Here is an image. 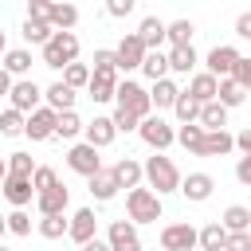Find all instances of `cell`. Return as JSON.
<instances>
[{"label":"cell","mask_w":251,"mask_h":251,"mask_svg":"<svg viewBox=\"0 0 251 251\" xmlns=\"http://www.w3.org/2000/svg\"><path fill=\"white\" fill-rule=\"evenodd\" d=\"M204 133H208V129H204L200 122H188V126H180V129H176V141H180L188 153H196V157H200V149H204Z\"/></svg>","instance_id":"4dcf8cb0"},{"label":"cell","mask_w":251,"mask_h":251,"mask_svg":"<svg viewBox=\"0 0 251 251\" xmlns=\"http://www.w3.org/2000/svg\"><path fill=\"white\" fill-rule=\"evenodd\" d=\"M196 47L192 43H184V47H169V75H196Z\"/></svg>","instance_id":"44dd1931"},{"label":"cell","mask_w":251,"mask_h":251,"mask_svg":"<svg viewBox=\"0 0 251 251\" xmlns=\"http://www.w3.org/2000/svg\"><path fill=\"white\" fill-rule=\"evenodd\" d=\"M82 137H86L94 149H106V145L118 137V126H114V118H94V122H86Z\"/></svg>","instance_id":"7402d4cb"},{"label":"cell","mask_w":251,"mask_h":251,"mask_svg":"<svg viewBox=\"0 0 251 251\" xmlns=\"http://www.w3.org/2000/svg\"><path fill=\"white\" fill-rule=\"evenodd\" d=\"M114 106H118V110H129V114H137L141 122L153 114V98H149V90H145L141 82H133V78H122V82H118Z\"/></svg>","instance_id":"277c9868"},{"label":"cell","mask_w":251,"mask_h":251,"mask_svg":"<svg viewBox=\"0 0 251 251\" xmlns=\"http://www.w3.org/2000/svg\"><path fill=\"white\" fill-rule=\"evenodd\" d=\"M106 243H110V251H141V239H137V224L133 220H110V227H106Z\"/></svg>","instance_id":"ba28073f"},{"label":"cell","mask_w":251,"mask_h":251,"mask_svg":"<svg viewBox=\"0 0 251 251\" xmlns=\"http://www.w3.org/2000/svg\"><path fill=\"white\" fill-rule=\"evenodd\" d=\"M8 106H16L20 114L39 110V106H43V90L35 86V78H16V86H12V94H8Z\"/></svg>","instance_id":"8fae6325"},{"label":"cell","mask_w":251,"mask_h":251,"mask_svg":"<svg viewBox=\"0 0 251 251\" xmlns=\"http://www.w3.org/2000/svg\"><path fill=\"white\" fill-rule=\"evenodd\" d=\"M137 35H141V43H145L149 51H161V43H169V24L157 20V16H145V20L137 24Z\"/></svg>","instance_id":"ac0fdd59"},{"label":"cell","mask_w":251,"mask_h":251,"mask_svg":"<svg viewBox=\"0 0 251 251\" xmlns=\"http://www.w3.org/2000/svg\"><path fill=\"white\" fill-rule=\"evenodd\" d=\"M141 75H145L149 82L169 78V55H165V51H149V55H145V63H141Z\"/></svg>","instance_id":"d6a6232c"},{"label":"cell","mask_w":251,"mask_h":251,"mask_svg":"<svg viewBox=\"0 0 251 251\" xmlns=\"http://www.w3.org/2000/svg\"><path fill=\"white\" fill-rule=\"evenodd\" d=\"M20 35H24L27 43H39V47H43V43L55 35V27H51L47 20H31V16H27V20H24V27H20Z\"/></svg>","instance_id":"1f68e13d"},{"label":"cell","mask_w":251,"mask_h":251,"mask_svg":"<svg viewBox=\"0 0 251 251\" xmlns=\"http://www.w3.org/2000/svg\"><path fill=\"white\" fill-rule=\"evenodd\" d=\"M90 196H94V200H102V204L118 196V180H114V169H106V165H102V169L90 176Z\"/></svg>","instance_id":"4316f807"},{"label":"cell","mask_w":251,"mask_h":251,"mask_svg":"<svg viewBox=\"0 0 251 251\" xmlns=\"http://www.w3.org/2000/svg\"><path fill=\"white\" fill-rule=\"evenodd\" d=\"M118 71H94L90 75V86H86V94H90V102H114V94H118Z\"/></svg>","instance_id":"9a60e30c"},{"label":"cell","mask_w":251,"mask_h":251,"mask_svg":"<svg viewBox=\"0 0 251 251\" xmlns=\"http://www.w3.org/2000/svg\"><path fill=\"white\" fill-rule=\"evenodd\" d=\"M4 51H8V39H4V31H0V59H4Z\"/></svg>","instance_id":"680465c9"},{"label":"cell","mask_w":251,"mask_h":251,"mask_svg":"<svg viewBox=\"0 0 251 251\" xmlns=\"http://www.w3.org/2000/svg\"><path fill=\"white\" fill-rule=\"evenodd\" d=\"M12 86H16V78H12V75L0 67V98H8V94H12Z\"/></svg>","instance_id":"db71d44e"},{"label":"cell","mask_w":251,"mask_h":251,"mask_svg":"<svg viewBox=\"0 0 251 251\" xmlns=\"http://www.w3.org/2000/svg\"><path fill=\"white\" fill-rule=\"evenodd\" d=\"M4 231H8V216H0V239H4Z\"/></svg>","instance_id":"6f0895ef"},{"label":"cell","mask_w":251,"mask_h":251,"mask_svg":"<svg viewBox=\"0 0 251 251\" xmlns=\"http://www.w3.org/2000/svg\"><path fill=\"white\" fill-rule=\"evenodd\" d=\"M216 102H220V106H227V110H235V106H243V102H247V90L227 75V78H220V94H216Z\"/></svg>","instance_id":"f1b7e54d"},{"label":"cell","mask_w":251,"mask_h":251,"mask_svg":"<svg viewBox=\"0 0 251 251\" xmlns=\"http://www.w3.org/2000/svg\"><path fill=\"white\" fill-rule=\"evenodd\" d=\"M78 251H110V243H106V239H90V243H82Z\"/></svg>","instance_id":"11a10c76"},{"label":"cell","mask_w":251,"mask_h":251,"mask_svg":"<svg viewBox=\"0 0 251 251\" xmlns=\"http://www.w3.org/2000/svg\"><path fill=\"white\" fill-rule=\"evenodd\" d=\"M55 126H59V114L43 102L39 110L27 114V129H24V137H31V141H51V137H55Z\"/></svg>","instance_id":"9c48e42d"},{"label":"cell","mask_w":251,"mask_h":251,"mask_svg":"<svg viewBox=\"0 0 251 251\" xmlns=\"http://www.w3.org/2000/svg\"><path fill=\"white\" fill-rule=\"evenodd\" d=\"M110 118H114L118 133H137V126H141V118H137V114H129V110H118V106H114V114H110Z\"/></svg>","instance_id":"f6af8a7d"},{"label":"cell","mask_w":251,"mask_h":251,"mask_svg":"<svg viewBox=\"0 0 251 251\" xmlns=\"http://www.w3.org/2000/svg\"><path fill=\"white\" fill-rule=\"evenodd\" d=\"M110 169H114L118 188H137V184L145 180V165H141V161H133V157H122V161H114Z\"/></svg>","instance_id":"d6986e66"},{"label":"cell","mask_w":251,"mask_h":251,"mask_svg":"<svg viewBox=\"0 0 251 251\" xmlns=\"http://www.w3.org/2000/svg\"><path fill=\"white\" fill-rule=\"evenodd\" d=\"M137 137L149 145V149H157V153H165L173 141H176V129L165 122V118H157V114H149L141 126H137Z\"/></svg>","instance_id":"5b68a950"},{"label":"cell","mask_w":251,"mask_h":251,"mask_svg":"<svg viewBox=\"0 0 251 251\" xmlns=\"http://www.w3.org/2000/svg\"><path fill=\"white\" fill-rule=\"evenodd\" d=\"M78 247L82 243H90V239H98V220H94V208H78L75 216H71V231H67Z\"/></svg>","instance_id":"2e32d148"},{"label":"cell","mask_w":251,"mask_h":251,"mask_svg":"<svg viewBox=\"0 0 251 251\" xmlns=\"http://www.w3.org/2000/svg\"><path fill=\"white\" fill-rule=\"evenodd\" d=\"M243 90H247V94H251V78H247V82H243Z\"/></svg>","instance_id":"91938a15"},{"label":"cell","mask_w":251,"mask_h":251,"mask_svg":"<svg viewBox=\"0 0 251 251\" xmlns=\"http://www.w3.org/2000/svg\"><path fill=\"white\" fill-rule=\"evenodd\" d=\"M220 224H224L227 231H251V208H243V204H231V208L220 216Z\"/></svg>","instance_id":"e575fe53"},{"label":"cell","mask_w":251,"mask_h":251,"mask_svg":"<svg viewBox=\"0 0 251 251\" xmlns=\"http://www.w3.org/2000/svg\"><path fill=\"white\" fill-rule=\"evenodd\" d=\"M161 212H165V204H161V196L149 184H137V188L126 192V220H133V224H157Z\"/></svg>","instance_id":"7a4b0ae2"},{"label":"cell","mask_w":251,"mask_h":251,"mask_svg":"<svg viewBox=\"0 0 251 251\" xmlns=\"http://www.w3.org/2000/svg\"><path fill=\"white\" fill-rule=\"evenodd\" d=\"M200 126H204V129H224V126H227V106H220V102L200 106Z\"/></svg>","instance_id":"74e56055"},{"label":"cell","mask_w":251,"mask_h":251,"mask_svg":"<svg viewBox=\"0 0 251 251\" xmlns=\"http://www.w3.org/2000/svg\"><path fill=\"white\" fill-rule=\"evenodd\" d=\"M47 24H51L55 31H71V27L78 24V8H75L71 0H63V4L51 8V20H47Z\"/></svg>","instance_id":"f546056e"},{"label":"cell","mask_w":251,"mask_h":251,"mask_svg":"<svg viewBox=\"0 0 251 251\" xmlns=\"http://www.w3.org/2000/svg\"><path fill=\"white\" fill-rule=\"evenodd\" d=\"M231 149H235V133H227V129H208L200 157H227Z\"/></svg>","instance_id":"603a6c76"},{"label":"cell","mask_w":251,"mask_h":251,"mask_svg":"<svg viewBox=\"0 0 251 251\" xmlns=\"http://www.w3.org/2000/svg\"><path fill=\"white\" fill-rule=\"evenodd\" d=\"M161 247L165 251H192V247H200V227L169 224V227H161Z\"/></svg>","instance_id":"52a82bcc"},{"label":"cell","mask_w":251,"mask_h":251,"mask_svg":"<svg viewBox=\"0 0 251 251\" xmlns=\"http://www.w3.org/2000/svg\"><path fill=\"white\" fill-rule=\"evenodd\" d=\"M0 67H4L12 78H27V71H31V51H27V47H8L4 59H0Z\"/></svg>","instance_id":"cb8c5ba5"},{"label":"cell","mask_w":251,"mask_h":251,"mask_svg":"<svg viewBox=\"0 0 251 251\" xmlns=\"http://www.w3.org/2000/svg\"><path fill=\"white\" fill-rule=\"evenodd\" d=\"M24 129H27V114H20L16 106H8V110L0 114V133H4V137H20Z\"/></svg>","instance_id":"8d00e7d4"},{"label":"cell","mask_w":251,"mask_h":251,"mask_svg":"<svg viewBox=\"0 0 251 251\" xmlns=\"http://www.w3.org/2000/svg\"><path fill=\"white\" fill-rule=\"evenodd\" d=\"M235 149H239V153H251V126L235 133Z\"/></svg>","instance_id":"f5cc1de1"},{"label":"cell","mask_w":251,"mask_h":251,"mask_svg":"<svg viewBox=\"0 0 251 251\" xmlns=\"http://www.w3.org/2000/svg\"><path fill=\"white\" fill-rule=\"evenodd\" d=\"M243 55L231 47V43H216L212 51H208V59H204V67H208V75H216V78H227L231 71H235V63H239Z\"/></svg>","instance_id":"7c38bea8"},{"label":"cell","mask_w":251,"mask_h":251,"mask_svg":"<svg viewBox=\"0 0 251 251\" xmlns=\"http://www.w3.org/2000/svg\"><path fill=\"white\" fill-rule=\"evenodd\" d=\"M149 98H153V106H157V110H173V106H176V98H180V86H176L173 78H157V82L149 86Z\"/></svg>","instance_id":"d4e9b609"},{"label":"cell","mask_w":251,"mask_h":251,"mask_svg":"<svg viewBox=\"0 0 251 251\" xmlns=\"http://www.w3.org/2000/svg\"><path fill=\"white\" fill-rule=\"evenodd\" d=\"M90 75H94V71H90L86 63H71V67L63 71V82H67L71 90H82V86H90Z\"/></svg>","instance_id":"60d3db41"},{"label":"cell","mask_w":251,"mask_h":251,"mask_svg":"<svg viewBox=\"0 0 251 251\" xmlns=\"http://www.w3.org/2000/svg\"><path fill=\"white\" fill-rule=\"evenodd\" d=\"M71 63H78V35H75V31H55V35L43 43V67L67 71Z\"/></svg>","instance_id":"3957f363"},{"label":"cell","mask_w":251,"mask_h":251,"mask_svg":"<svg viewBox=\"0 0 251 251\" xmlns=\"http://www.w3.org/2000/svg\"><path fill=\"white\" fill-rule=\"evenodd\" d=\"M0 251H12V247H4V243H0Z\"/></svg>","instance_id":"94428289"},{"label":"cell","mask_w":251,"mask_h":251,"mask_svg":"<svg viewBox=\"0 0 251 251\" xmlns=\"http://www.w3.org/2000/svg\"><path fill=\"white\" fill-rule=\"evenodd\" d=\"M67 204H71V192H67V184H63V180H59L55 188H47V192H39V196H35L39 216H67Z\"/></svg>","instance_id":"5bb4252c"},{"label":"cell","mask_w":251,"mask_h":251,"mask_svg":"<svg viewBox=\"0 0 251 251\" xmlns=\"http://www.w3.org/2000/svg\"><path fill=\"white\" fill-rule=\"evenodd\" d=\"M4 180H8V157H0V188H4Z\"/></svg>","instance_id":"9f6ffc18"},{"label":"cell","mask_w":251,"mask_h":251,"mask_svg":"<svg viewBox=\"0 0 251 251\" xmlns=\"http://www.w3.org/2000/svg\"><path fill=\"white\" fill-rule=\"evenodd\" d=\"M200 106H208V102H216V94H220V78L216 75H208V71H196L192 78H188V86H184Z\"/></svg>","instance_id":"e0dca14e"},{"label":"cell","mask_w":251,"mask_h":251,"mask_svg":"<svg viewBox=\"0 0 251 251\" xmlns=\"http://www.w3.org/2000/svg\"><path fill=\"white\" fill-rule=\"evenodd\" d=\"M82 129H86V122H82L75 110H63V114H59V126H55V137H63V141H75Z\"/></svg>","instance_id":"836d02e7"},{"label":"cell","mask_w":251,"mask_h":251,"mask_svg":"<svg viewBox=\"0 0 251 251\" xmlns=\"http://www.w3.org/2000/svg\"><path fill=\"white\" fill-rule=\"evenodd\" d=\"M192 20H173L169 24V47H184V43H192Z\"/></svg>","instance_id":"b9f144b4"},{"label":"cell","mask_w":251,"mask_h":251,"mask_svg":"<svg viewBox=\"0 0 251 251\" xmlns=\"http://www.w3.org/2000/svg\"><path fill=\"white\" fill-rule=\"evenodd\" d=\"M247 235H251V231H247Z\"/></svg>","instance_id":"e7e4bbea"},{"label":"cell","mask_w":251,"mask_h":251,"mask_svg":"<svg viewBox=\"0 0 251 251\" xmlns=\"http://www.w3.org/2000/svg\"><path fill=\"white\" fill-rule=\"evenodd\" d=\"M145 165V184L157 192V196H169V192H180V169L165 157V153H157V157H145L141 161Z\"/></svg>","instance_id":"6da1fadb"},{"label":"cell","mask_w":251,"mask_h":251,"mask_svg":"<svg viewBox=\"0 0 251 251\" xmlns=\"http://www.w3.org/2000/svg\"><path fill=\"white\" fill-rule=\"evenodd\" d=\"M224 251H251V235L247 231H227V247Z\"/></svg>","instance_id":"681fc988"},{"label":"cell","mask_w":251,"mask_h":251,"mask_svg":"<svg viewBox=\"0 0 251 251\" xmlns=\"http://www.w3.org/2000/svg\"><path fill=\"white\" fill-rule=\"evenodd\" d=\"M35 161H31V153H8V176H35Z\"/></svg>","instance_id":"ab89813d"},{"label":"cell","mask_w":251,"mask_h":251,"mask_svg":"<svg viewBox=\"0 0 251 251\" xmlns=\"http://www.w3.org/2000/svg\"><path fill=\"white\" fill-rule=\"evenodd\" d=\"M67 165H71V173H78V176H86V180H90V176L102 169V157H98V149H94L90 141H78V145H71Z\"/></svg>","instance_id":"30bf717a"},{"label":"cell","mask_w":251,"mask_h":251,"mask_svg":"<svg viewBox=\"0 0 251 251\" xmlns=\"http://www.w3.org/2000/svg\"><path fill=\"white\" fill-rule=\"evenodd\" d=\"M90 63H94V67H90V71H118V55H114V51H110V47H98V51H94V59H90Z\"/></svg>","instance_id":"bcb514c9"},{"label":"cell","mask_w":251,"mask_h":251,"mask_svg":"<svg viewBox=\"0 0 251 251\" xmlns=\"http://www.w3.org/2000/svg\"><path fill=\"white\" fill-rule=\"evenodd\" d=\"M51 8H55V0H31L27 4V16L31 20H51Z\"/></svg>","instance_id":"c3c4849f"},{"label":"cell","mask_w":251,"mask_h":251,"mask_svg":"<svg viewBox=\"0 0 251 251\" xmlns=\"http://www.w3.org/2000/svg\"><path fill=\"white\" fill-rule=\"evenodd\" d=\"M235 180H239V184H247V188H251V153H243V157H239V161H235Z\"/></svg>","instance_id":"f907efd6"},{"label":"cell","mask_w":251,"mask_h":251,"mask_svg":"<svg viewBox=\"0 0 251 251\" xmlns=\"http://www.w3.org/2000/svg\"><path fill=\"white\" fill-rule=\"evenodd\" d=\"M8 231H12V235H31V216H27L24 208H12V212H8Z\"/></svg>","instance_id":"ee69618b"},{"label":"cell","mask_w":251,"mask_h":251,"mask_svg":"<svg viewBox=\"0 0 251 251\" xmlns=\"http://www.w3.org/2000/svg\"><path fill=\"white\" fill-rule=\"evenodd\" d=\"M0 192H4V200H8L12 208H27V204H31V196H35V184H31L27 176H8Z\"/></svg>","instance_id":"ffe728a7"},{"label":"cell","mask_w":251,"mask_h":251,"mask_svg":"<svg viewBox=\"0 0 251 251\" xmlns=\"http://www.w3.org/2000/svg\"><path fill=\"white\" fill-rule=\"evenodd\" d=\"M24 4H31V0H24Z\"/></svg>","instance_id":"6125c7cd"},{"label":"cell","mask_w":251,"mask_h":251,"mask_svg":"<svg viewBox=\"0 0 251 251\" xmlns=\"http://www.w3.org/2000/svg\"><path fill=\"white\" fill-rule=\"evenodd\" d=\"M55 4H63V0H55Z\"/></svg>","instance_id":"be15d7a7"},{"label":"cell","mask_w":251,"mask_h":251,"mask_svg":"<svg viewBox=\"0 0 251 251\" xmlns=\"http://www.w3.org/2000/svg\"><path fill=\"white\" fill-rule=\"evenodd\" d=\"M71 231V220L67 216H39V235L43 239H63Z\"/></svg>","instance_id":"f35d334b"},{"label":"cell","mask_w":251,"mask_h":251,"mask_svg":"<svg viewBox=\"0 0 251 251\" xmlns=\"http://www.w3.org/2000/svg\"><path fill=\"white\" fill-rule=\"evenodd\" d=\"M31 184H35V196H39V192H47V188H55V184H59V173H55L51 165H39V169H35V176H31Z\"/></svg>","instance_id":"7bdbcfd3"},{"label":"cell","mask_w":251,"mask_h":251,"mask_svg":"<svg viewBox=\"0 0 251 251\" xmlns=\"http://www.w3.org/2000/svg\"><path fill=\"white\" fill-rule=\"evenodd\" d=\"M173 114H176V122H180V126H188V122H200V102H196L188 90H180V98H176Z\"/></svg>","instance_id":"d590c367"},{"label":"cell","mask_w":251,"mask_h":251,"mask_svg":"<svg viewBox=\"0 0 251 251\" xmlns=\"http://www.w3.org/2000/svg\"><path fill=\"white\" fill-rule=\"evenodd\" d=\"M43 102L55 110V114H63V110H75V90L59 78V82H51L47 90H43Z\"/></svg>","instance_id":"484cf974"},{"label":"cell","mask_w":251,"mask_h":251,"mask_svg":"<svg viewBox=\"0 0 251 251\" xmlns=\"http://www.w3.org/2000/svg\"><path fill=\"white\" fill-rule=\"evenodd\" d=\"M133 8H137V0H106V16H114V20H126Z\"/></svg>","instance_id":"7dc6e473"},{"label":"cell","mask_w":251,"mask_h":251,"mask_svg":"<svg viewBox=\"0 0 251 251\" xmlns=\"http://www.w3.org/2000/svg\"><path fill=\"white\" fill-rule=\"evenodd\" d=\"M114 55H118V71H141V63H145L149 47L141 43V35H137V31H129V35H122V43L114 47Z\"/></svg>","instance_id":"8992f818"},{"label":"cell","mask_w":251,"mask_h":251,"mask_svg":"<svg viewBox=\"0 0 251 251\" xmlns=\"http://www.w3.org/2000/svg\"><path fill=\"white\" fill-rule=\"evenodd\" d=\"M235 35L239 39H251V12H239L235 16Z\"/></svg>","instance_id":"816d5d0a"},{"label":"cell","mask_w":251,"mask_h":251,"mask_svg":"<svg viewBox=\"0 0 251 251\" xmlns=\"http://www.w3.org/2000/svg\"><path fill=\"white\" fill-rule=\"evenodd\" d=\"M212 192H216V180H212L208 173H188V176L180 180V196H184L188 204H204Z\"/></svg>","instance_id":"4fadbf2b"},{"label":"cell","mask_w":251,"mask_h":251,"mask_svg":"<svg viewBox=\"0 0 251 251\" xmlns=\"http://www.w3.org/2000/svg\"><path fill=\"white\" fill-rule=\"evenodd\" d=\"M224 247H227V227L220 220L204 224L200 227V251H224Z\"/></svg>","instance_id":"83f0119b"}]
</instances>
